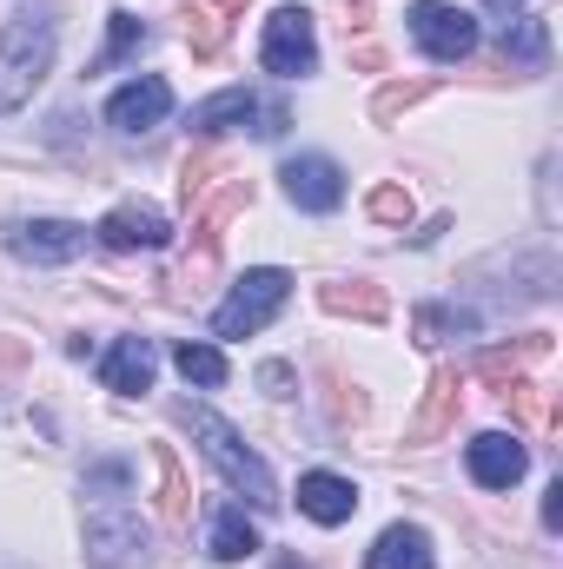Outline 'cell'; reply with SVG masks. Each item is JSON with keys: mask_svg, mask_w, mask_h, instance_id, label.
I'll return each mask as SVG.
<instances>
[{"mask_svg": "<svg viewBox=\"0 0 563 569\" xmlns=\"http://www.w3.org/2000/svg\"><path fill=\"white\" fill-rule=\"evenodd\" d=\"M179 20H186V47H192V60H219V47H226V13H213L206 0H192Z\"/></svg>", "mask_w": 563, "mask_h": 569, "instance_id": "25", "label": "cell"}, {"mask_svg": "<svg viewBox=\"0 0 563 569\" xmlns=\"http://www.w3.org/2000/svg\"><path fill=\"white\" fill-rule=\"evenodd\" d=\"M504 53H511V67H524V73H544V60H551V27L544 20H511L504 27Z\"/></svg>", "mask_w": 563, "mask_h": 569, "instance_id": "23", "label": "cell"}, {"mask_svg": "<svg viewBox=\"0 0 563 569\" xmlns=\"http://www.w3.org/2000/svg\"><path fill=\"white\" fill-rule=\"evenodd\" d=\"M172 365H179V378H186V385H199V391H219V385L233 378L226 351H219V345H206V338H186V345H172Z\"/></svg>", "mask_w": 563, "mask_h": 569, "instance_id": "22", "label": "cell"}, {"mask_svg": "<svg viewBox=\"0 0 563 569\" xmlns=\"http://www.w3.org/2000/svg\"><path fill=\"white\" fill-rule=\"evenodd\" d=\"M127 463H100V470H87V497H127Z\"/></svg>", "mask_w": 563, "mask_h": 569, "instance_id": "30", "label": "cell"}, {"mask_svg": "<svg viewBox=\"0 0 563 569\" xmlns=\"http://www.w3.org/2000/svg\"><path fill=\"white\" fill-rule=\"evenodd\" d=\"M7 252L27 259V266H73L87 252V226H73V219H20L7 232Z\"/></svg>", "mask_w": 563, "mask_h": 569, "instance_id": "7", "label": "cell"}, {"mask_svg": "<svg viewBox=\"0 0 563 569\" xmlns=\"http://www.w3.org/2000/svg\"><path fill=\"white\" fill-rule=\"evenodd\" d=\"M285 298H292V272H279V266L246 272L226 291V305L213 311V338H253V331H266L285 311Z\"/></svg>", "mask_w": 563, "mask_h": 569, "instance_id": "3", "label": "cell"}, {"mask_svg": "<svg viewBox=\"0 0 563 569\" xmlns=\"http://www.w3.org/2000/svg\"><path fill=\"white\" fill-rule=\"evenodd\" d=\"M206 7H213V13H246L253 0H206Z\"/></svg>", "mask_w": 563, "mask_h": 569, "instance_id": "35", "label": "cell"}, {"mask_svg": "<svg viewBox=\"0 0 563 569\" xmlns=\"http://www.w3.org/2000/svg\"><path fill=\"white\" fill-rule=\"evenodd\" d=\"M484 7H497V13H511V7H524V0H484Z\"/></svg>", "mask_w": 563, "mask_h": 569, "instance_id": "36", "label": "cell"}, {"mask_svg": "<svg viewBox=\"0 0 563 569\" xmlns=\"http://www.w3.org/2000/svg\"><path fill=\"white\" fill-rule=\"evenodd\" d=\"M279 179H285V192H292L298 212H338V206H345V172H338V159H325V152L285 159Z\"/></svg>", "mask_w": 563, "mask_h": 569, "instance_id": "8", "label": "cell"}, {"mask_svg": "<svg viewBox=\"0 0 563 569\" xmlns=\"http://www.w3.org/2000/svg\"><path fill=\"white\" fill-rule=\"evenodd\" d=\"M213 563H246V557H259V523L246 517V503H219L213 510Z\"/></svg>", "mask_w": 563, "mask_h": 569, "instance_id": "17", "label": "cell"}, {"mask_svg": "<svg viewBox=\"0 0 563 569\" xmlns=\"http://www.w3.org/2000/svg\"><path fill=\"white\" fill-rule=\"evenodd\" d=\"M418 100H431V80H392V87H378L372 120H378V127H392V120H398V113H412Z\"/></svg>", "mask_w": 563, "mask_h": 569, "instance_id": "27", "label": "cell"}, {"mask_svg": "<svg viewBox=\"0 0 563 569\" xmlns=\"http://www.w3.org/2000/svg\"><path fill=\"white\" fill-rule=\"evenodd\" d=\"M166 113H172V87H166L159 73L127 80V87L107 100V127H113V133H152Z\"/></svg>", "mask_w": 563, "mask_h": 569, "instance_id": "11", "label": "cell"}, {"mask_svg": "<svg viewBox=\"0 0 563 569\" xmlns=\"http://www.w3.org/2000/svg\"><path fill=\"white\" fill-rule=\"evenodd\" d=\"M100 246L107 252H159L166 239H172V226H166V212L159 206H146V199H127V206H113L100 226Z\"/></svg>", "mask_w": 563, "mask_h": 569, "instance_id": "9", "label": "cell"}, {"mask_svg": "<svg viewBox=\"0 0 563 569\" xmlns=\"http://www.w3.org/2000/svg\"><path fill=\"white\" fill-rule=\"evenodd\" d=\"M259 385H266V398H292V391H298L292 365H259Z\"/></svg>", "mask_w": 563, "mask_h": 569, "instance_id": "31", "label": "cell"}, {"mask_svg": "<svg viewBox=\"0 0 563 569\" xmlns=\"http://www.w3.org/2000/svg\"><path fill=\"white\" fill-rule=\"evenodd\" d=\"M497 398L517 411V425H524V430H551V418H557V411H551V391H544V385H531V378H511Z\"/></svg>", "mask_w": 563, "mask_h": 569, "instance_id": "26", "label": "cell"}, {"mask_svg": "<svg viewBox=\"0 0 563 569\" xmlns=\"http://www.w3.org/2000/svg\"><path fill=\"white\" fill-rule=\"evenodd\" d=\"M152 371H159L152 338H120V345L100 358V385H107V391H120V398H140V391H152Z\"/></svg>", "mask_w": 563, "mask_h": 569, "instance_id": "13", "label": "cell"}, {"mask_svg": "<svg viewBox=\"0 0 563 569\" xmlns=\"http://www.w3.org/2000/svg\"><path fill=\"white\" fill-rule=\"evenodd\" d=\"M544 530H563V483L544 490Z\"/></svg>", "mask_w": 563, "mask_h": 569, "instance_id": "33", "label": "cell"}, {"mask_svg": "<svg viewBox=\"0 0 563 569\" xmlns=\"http://www.w3.org/2000/svg\"><path fill=\"white\" fill-rule=\"evenodd\" d=\"M298 510H305L312 523L338 530V523H352V510H358V490H352V477L312 470V477H298Z\"/></svg>", "mask_w": 563, "mask_h": 569, "instance_id": "14", "label": "cell"}, {"mask_svg": "<svg viewBox=\"0 0 563 569\" xmlns=\"http://www.w3.org/2000/svg\"><path fill=\"white\" fill-rule=\"evenodd\" d=\"M318 305H325L332 318H365V325H378V318L392 311L385 284H372V279H332V284H318Z\"/></svg>", "mask_w": 563, "mask_h": 569, "instance_id": "18", "label": "cell"}, {"mask_svg": "<svg viewBox=\"0 0 563 569\" xmlns=\"http://www.w3.org/2000/svg\"><path fill=\"white\" fill-rule=\"evenodd\" d=\"M352 60H358V67H385V53H378L372 40H358V47H352Z\"/></svg>", "mask_w": 563, "mask_h": 569, "instance_id": "34", "label": "cell"}, {"mask_svg": "<svg viewBox=\"0 0 563 569\" xmlns=\"http://www.w3.org/2000/svg\"><path fill=\"white\" fill-rule=\"evenodd\" d=\"M544 351H551V331H524L517 345H491V351H477V378H484L491 391H504V385L524 378Z\"/></svg>", "mask_w": 563, "mask_h": 569, "instance_id": "15", "label": "cell"}, {"mask_svg": "<svg viewBox=\"0 0 563 569\" xmlns=\"http://www.w3.org/2000/svg\"><path fill=\"white\" fill-rule=\"evenodd\" d=\"M87 563L93 569H140L146 563V523L127 497H100L87 510Z\"/></svg>", "mask_w": 563, "mask_h": 569, "instance_id": "4", "label": "cell"}, {"mask_svg": "<svg viewBox=\"0 0 563 569\" xmlns=\"http://www.w3.org/2000/svg\"><path fill=\"white\" fill-rule=\"evenodd\" d=\"M152 470H159V517H166V530H186L192 523V483H186L172 443H152Z\"/></svg>", "mask_w": 563, "mask_h": 569, "instance_id": "21", "label": "cell"}, {"mask_svg": "<svg viewBox=\"0 0 563 569\" xmlns=\"http://www.w3.org/2000/svg\"><path fill=\"white\" fill-rule=\"evenodd\" d=\"M412 40H418L431 60H471L477 53V20L464 7H444V0H418L412 13Z\"/></svg>", "mask_w": 563, "mask_h": 569, "instance_id": "6", "label": "cell"}, {"mask_svg": "<svg viewBox=\"0 0 563 569\" xmlns=\"http://www.w3.org/2000/svg\"><path fill=\"white\" fill-rule=\"evenodd\" d=\"M253 113H259V93H253V87H226V93H213V100H199L186 127H192L199 140H213V133H226V127H246Z\"/></svg>", "mask_w": 563, "mask_h": 569, "instance_id": "20", "label": "cell"}, {"mask_svg": "<svg viewBox=\"0 0 563 569\" xmlns=\"http://www.w3.org/2000/svg\"><path fill=\"white\" fill-rule=\"evenodd\" d=\"M246 206H253V186H246V179H233L219 199H199V219H192V246H199L206 259H219V239H226L233 212H246Z\"/></svg>", "mask_w": 563, "mask_h": 569, "instance_id": "16", "label": "cell"}, {"mask_svg": "<svg viewBox=\"0 0 563 569\" xmlns=\"http://www.w3.org/2000/svg\"><path fill=\"white\" fill-rule=\"evenodd\" d=\"M259 60H266V73H279V80H305V73H318V20H312L305 7H279V13L266 20Z\"/></svg>", "mask_w": 563, "mask_h": 569, "instance_id": "5", "label": "cell"}, {"mask_svg": "<svg viewBox=\"0 0 563 569\" xmlns=\"http://www.w3.org/2000/svg\"><path fill=\"white\" fill-rule=\"evenodd\" d=\"M140 47H146L140 13H113V20H107V47L93 53V73H113V67H127V60H134Z\"/></svg>", "mask_w": 563, "mask_h": 569, "instance_id": "24", "label": "cell"}, {"mask_svg": "<svg viewBox=\"0 0 563 569\" xmlns=\"http://www.w3.org/2000/svg\"><path fill=\"white\" fill-rule=\"evenodd\" d=\"M464 470H471L477 490H511V483L531 470V450H524L517 437H504V430H484V437H471Z\"/></svg>", "mask_w": 563, "mask_h": 569, "instance_id": "10", "label": "cell"}, {"mask_svg": "<svg viewBox=\"0 0 563 569\" xmlns=\"http://www.w3.org/2000/svg\"><path fill=\"white\" fill-rule=\"evenodd\" d=\"M365 569H431V537H424L418 523H392L365 550Z\"/></svg>", "mask_w": 563, "mask_h": 569, "instance_id": "19", "label": "cell"}, {"mask_svg": "<svg viewBox=\"0 0 563 569\" xmlns=\"http://www.w3.org/2000/svg\"><path fill=\"white\" fill-rule=\"evenodd\" d=\"M179 418L192 425L199 450L213 457V470H219V477H226L233 490H246V503H253V510H279V503H285V497H279V477L266 470V457H259V450H253V443H246L239 430L226 425V418H213L206 405H186Z\"/></svg>", "mask_w": 563, "mask_h": 569, "instance_id": "2", "label": "cell"}, {"mask_svg": "<svg viewBox=\"0 0 563 569\" xmlns=\"http://www.w3.org/2000/svg\"><path fill=\"white\" fill-rule=\"evenodd\" d=\"M53 47H60L53 7H27L7 20V33H0V120L40 93V80L53 73Z\"/></svg>", "mask_w": 563, "mask_h": 569, "instance_id": "1", "label": "cell"}, {"mask_svg": "<svg viewBox=\"0 0 563 569\" xmlns=\"http://www.w3.org/2000/svg\"><path fill=\"white\" fill-rule=\"evenodd\" d=\"M457 411H464V371L457 365H437L431 385H424L418 418H412V443H437L444 430L457 425Z\"/></svg>", "mask_w": 563, "mask_h": 569, "instance_id": "12", "label": "cell"}, {"mask_svg": "<svg viewBox=\"0 0 563 569\" xmlns=\"http://www.w3.org/2000/svg\"><path fill=\"white\" fill-rule=\"evenodd\" d=\"M365 212H372L378 226H392V232H405V226H412V192L385 179V186H372V192H365Z\"/></svg>", "mask_w": 563, "mask_h": 569, "instance_id": "28", "label": "cell"}, {"mask_svg": "<svg viewBox=\"0 0 563 569\" xmlns=\"http://www.w3.org/2000/svg\"><path fill=\"white\" fill-rule=\"evenodd\" d=\"M213 172H219V159H213V152H192V159L179 166V206H199V199L213 192Z\"/></svg>", "mask_w": 563, "mask_h": 569, "instance_id": "29", "label": "cell"}, {"mask_svg": "<svg viewBox=\"0 0 563 569\" xmlns=\"http://www.w3.org/2000/svg\"><path fill=\"white\" fill-rule=\"evenodd\" d=\"M20 365H27V338L0 331V371H20Z\"/></svg>", "mask_w": 563, "mask_h": 569, "instance_id": "32", "label": "cell"}]
</instances>
